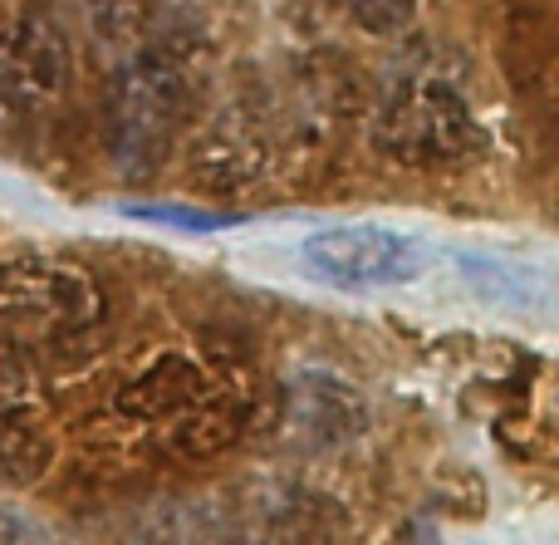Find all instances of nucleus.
I'll use <instances>...</instances> for the list:
<instances>
[{
  "label": "nucleus",
  "instance_id": "2",
  "mask_svg": "<svg viewBox=\"0 0 559 545\" xmlns=\"http://www.w3.org/2000/svg\"><path fill=\"white\" fill-rule=\"evenodd\" d=\"M373 147L403 167H452L481 153L486 133L456 84L437 74H403L378 98Z\"/></svg>",
  "mask_w": 559,
  "mask_h": 545
},
{
  "label": "nucleus",
  "instance_id": "6",
  "mask_svg": "<svg viewBox=\"0 0 559 545\" xmlns=\"http://www.w3.org/2000/svg\"><path fill=\"white\" fill-rule=\"evenodd\" d=\"M295 413L305 423L309 442H344L354 438L368 423V408L354 389H344L338 379H324V374H309L295 393Z\"/></svg>",
  "mask_w": 559,
  "mask_h": 545
},
{
  "label": "nucleus",
  "instance_id": "8",
  "mask_svg": "<svg viewBox=\"0 0 559 545\" xmlns=\"http://www.w3.org/2000/svg\"><path fill=\"white\" fill-rule=\"evenodd\" d=\"M334 5L338 15H348L368 35H397L417 15V0H334Z\"/></svg>",
  "mask_w": 559,
  "mask_h": 545
},
{
  "label": "nucleus",
  "instance_id": "5",
  "mask_svg": "<svg viewBox=\"0 0 559 545\" xmlns=\"http://www.w3.org/2000/svg\"><path fill=\"white\" fill-rule=\"evenodd\" d=\"M64 84V45L45 25L0 29V118L25 114Z\"/></svg>",
  "mask_w": 559,
  "mask_h": 545
},
{
  "label": "nucleus",
  "instance_id": "1",
  "mask_svg": "<svg viewBox=\"0 0 559 545\" xmlns=\"http://www.w3.org/2000/svg\"><path fill=\"white\" fill-rule=\"evenodd\" d=\"M104 320V291L69 261L0 265V354H49Z\"/></svg>",
  "mask_w": 559,
  "mask_h": 545
},
{
  "label": "nucleus",
  "instance_id": "3",
  "mask_svg": "<svg viewBox=\"0 0 559 545\" xmlns=\"http://www.w3.org/2000/svg\"><path fill=\"white\" fill-rule=\"evenodd\" d=\"M187 118V84L173 59L143 55L118 69L104 104V133L123 177H153Z\"/></svg>",
  "mask_w": 559,
  "mask_h": 545
},
{
  "label": "nucleus",
  "instance_id": "7",
  "mask_svg": "<svg viewBox=\"0 0 559 545\" xmlns=\"http://www.w3.org/2000/svg\"><path fill=\"white\" fill-rule=\"evenodd\" d=\"M45 467H49V448L35 433V423L20 408L0 403V482L25 487V482H35Z\"/></svg>",
  "mask_w": 559,
  "mask_h": 545
},
{
  "label": "nucleus",
  "instance_id": "10",
  "mask_svg": "<svg viewBox=\"0 0 559 545\" xmlns=\"http://www.w3.org/2000/svg\"><path fill=\"white\" fill-rule=\"evenodd\" d=\"M481 545H515V541H481Z\"/></svg>",
  "mask_w": 559,
  "mask_h": 545
},
{
  "label": "nucleus",
  "instance_id": "4",
  "mask_svg": "<svg viewBox=\"0 0 559 545\" xmlns=\"http://www.w3.org/2000/svg\"><path fill=\"white\" fill-rule=\"evenodd\" d=\"M299 265L309 281L329 285V291H388V285H407L423 275V246L407 232L378 222H338L319 226L299 241Z\"/></svg>",
  "mask_w": 559,
  "mask_h": 545
},
{
  "label": "nucleus",
  "instance_id": "9",
  "mask_svg": "<svg viewBox=\"0 0 559 545\" xmlns=\"http://www.w3.org/2000/svg\"><path fill=\"white\" fill-rule=\"evenodd\" d=\"M123 216H143V222L157 226H187V232H226L236 226L241 216H226V212H202V206H147V202H123Z\"/></svg>",
  "mask_w": 559,
  "mask_h": 545
}]
</instances>
